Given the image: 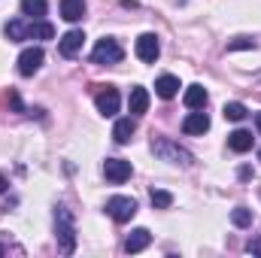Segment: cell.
Segmentation results:
<instances>
[{
    "label": "cell",
    "instance_id": "5bb4252c",
    "mask_svg": "<svg viewBox=\"0 0 261 258\" xmlns=\"http://www.w3.org/2000/svg\"><path fill=\"white\" fill-rule=\"evenodd\" d=\"M128 107H130V116H143V113L149 110V91H146L143 85H134V88H130Z\"/></svg>",
    "mask_w": 261,
    "mask_h": 258
},
{
    "label": "cell",
    "instance_id": "e0dca14e",
    "mask_svg": "<svg viewBox=\"0 0 261 258\" xmlns=\"http://www.w3.org/2000/svg\"><path fill=\"white\" fill-rule=\"evenodd\" d=\"M134 131H137V125H134V119H119L116 125H113V140L119 143V146H125V143H130V137H134Z\"/></svg>",
    "mask_w": 261,
    "mask_h": 258
},
{
    "label": "cell",
    "instance_id": "52a82bcc",
    "mask_svg": "<svg viewBox=\"0 0 261 258\" xmlns=\"http://www.w3.org/2000/svg\"><path fill=\"white\" fill-rule=\"evenodd\" d=\"M130 173H134V167L125 158H107V164H103V176L110 183H116V186H122L125 179H130Z\"/></svg>",
    "mask_w": 261,
    "mask_h": 258
},
{
    "label": "cell",
    "instance_id": "30bf717a",
    "mask_svg": "<svg viewBox=\"0 0 261 258\" xmlns=\"http://www.w3.org/2000/svg\"><path fill=\"white\" fill-rule=\"evenodd\" d=\"M155 94L164 97V100H173V97L179 94V79H176L173 73H161V76L155 79Z\"/></svg>",
    "mask_w": 261,
    "mask_h": 258
},
{
    "label": "cell",
    "instance_id": "8fae6325",
    "mask_svg": "<svg viewBox=\"0 0 261 258\" xmlns=\"http://www.w3.org/2000/svg\"><path fill=\"white\" fill-rule=\"evenodd\" d=\"M206 100H210V94H206V88L203 85H189L186 88V94H182V104L189 107V110H203L206 107Z\"/></svg>",
    "mask_w": 261,
    "mask_h": 258
},
{
    "label": "cell",
    "instance_id": "d4e9b609",
    "mask_svg": "<svg viewBox=\"0 0 261 258\" xmlns=\"http://www.w3.org/2000/svg\"><path fill=\"white\" fill-rule=\"evenodd\" d=\"M6 186H9V183H6V176H3V173H0V194L6 192Z\"/></svg>",
    "mask_w": 261,
    "mask_h": 258
},
{
    "label": "cell",
    "instance_id": "3957f363",
    "mask_svg": "<svg viewBox=\"0 0 261 258\" xmlns=\"http://www.w3.org/2000/svg\"><path fill=\"white\" fill-rule=\"evenodd\" d=\"M122 58H125V49H122L119 40H113V37L97 40V46L91 49V61H94V64H119Z\"/></svg>",
    "mask_w": 261,
    "mask_h": 258
},
{
    "label": "cell",
    "instance_id": "cb8c5ba5",
    "mask_svg": "<svg viewBox=\"0 0 261 258\" xmlns=\"http://www.w3.org/2000/svg\"><path fill=\"white\" fill-rule=\"evenodd\" d=\"M234 49H255V40H246V37H240V40L228 43V52H234Z\"/></svg>",
    "mask_w": 261,
    "mask_h": 258
},
{
    "label": "cell",
    "instance_id": "9c48e42d",
    "mask_svg": "<svg viewBox=\"0 0 261 258\" xmlns=\"http://www.w3.org/2000/svg\"><path fill=\"white\" fill-rule=\"evenodd\" d=\"M82 43H85V34H82V31H67L64 37L58 40V52H61L64 58H76V55L82 52Z\"/></svg>",
    "mask_w": 261,
    "mask_h": 258
},
{
    "label": "cell",
    "instance_id": "277c9868",
    "mask_svg": "<svg viewBox=\"0 0 261 258\" xmlns=\"http://www.w3.org/2000/svg\"><path fill=\"white\" fill-rule=\"evenodd\" d=\"M107 213L113 216V222L125 225V222H130V219L137 216V200L128 197V194H116V197L107 200Z\"/></svg>",
    "mask_w": 261,
    "mask_h": 258
},
{
    "label": "cell",
    "instance_id": "9a60e30c",
    "mask_svg": "<svg viewBox=\"0 0 261 258\" xmlns=\"http://www.w3.org/2000/svg\"><path fill=\"white\" fill-rule=\"evenodd\" d=\"M228 149L231 152H237V155H243V152H249L252 149V134L243 128H237L234 134H228Z\"/></svg>",
    "mask_w": 261,
    "mask_h": 258
},
{
    "label": "cell",
    "instance_id": "5b68a950",
    "mask_svg": "<svg viewBox=\"0 0 261 258\" xmlns=\"http://www.w3.org/2000/svg\"><path fill=\"white\" fill-rule=\"evenodd\" d=\"M94 107H97L100 116H116L119 107H122V97H119V91H116L113 85H107V88H100V91L94 94Z\"/></svg>",
    "mask_w": 261,
    "mask_h": 258
},
{
    "label": "cell",
    "instance_id": "ffe728a7",
    "mask_svg": "<svg viewBox=\"0 0 261 258\" xmlns=\"http://www.w3.org/2000/svg\"><path fill=\"white\" fill-rule=\"evenodd\" d=\"M49 9L46 0H21V15H31V18H43Z\"/></svg>",
    "mask_w": 261,
    "mask_h": 258
},
{
    "label": "cell",
    "instance_id": "d6986e66",
    "mask_svg": "<svg viewBox=\"0 0 261 258\" xmlns=\"http://www.w3.org/2000/svg\"><path fill=\"white\" fill-rule=\"evenodd\" d=\"M55 37V28L43 18H34L31 21V40H52Z\"/></svg>",
    "mask_w": 261,
    "mask_h": 258
},
{
    "label": "cell",
    "instance_id": "ba28073f",
    "mask_svg": "<svg viewBox=\"0 0 261 258\" xmlns=\"http://www.w3.org/2000/svg\"><path fill=\"white\" fill-rule=\"evenodd\" d=\"M43 58H46V55H43V49H40V46L24 49V52L18 55V73H21V76H34V73L43 67Z\"/></svg>",
    "mask_w": 261,
    "mask_h": 258
},
{
    "label": "cell",
    "instance_id": "4316f807",
    "mask_svg": "<svg viewBox=\"0 0 261 258\" xmlns=\"http://www.w3.org/2000/svg\"><path fill=\"white\" fill-rule=\"evenodd\" d=\"M0 255H3V246H0Z\"/></svg>",
    "mask_w": 261,
    "mask_h": 258
},
{
    "label": "cell",
    "instance_id": "44dd1931",
    "mask_svg": "<svg viewBox=\"0 0 261 258\" xmlns=\"http://www.w3.org/2000/svg\"><path fill=\"white\" fill-rule=\"evenodd\" d=\"M222 113H225V119H228V122H243V119L249 116V110H246L243 104H237V100L225 104V110H222Z\"/></svg>",
    "mask_w": 261,
    "mask_h": 258
},
{
    "label": "cell",
    "instance_id": "7a4b0ae2",
    "mask_svg": "<svg viewBox=\"0 0 261 258\" xmlns=\"http://www.w3.org/2000/svg\"><path fill=\"white\" fill-rule=\"evenodd\" d=\"M152 152H155L158 158H164V161H170V164H182V167H189V164L195 161L192 152L182 149V146L173 143V140H155V143H152Z\"/></svg>",
    "mask_w": 261,
    "mask_h": 258
},
{
    "label": "cell",
    "instance_id": "7402d4cb",
    "mask_svg": "<svg viewBox=\"0 0 261 258\" xmlns=\"http://www.w3.org/2000/svg\"><path fill=\"white\" fill-rule=\"evenodd\" d=\"M231 222H234L237 228H249V225H252V210H249V207H237V210L231 213Z\"/></svg>",
    "mask_w": 261,
    "mask_h": 258
},
{
    "label": "cell",
    "instance_id": "7c38bea8",
    "mask_svg": "<svg viewBox=\"0 0 261 258\" xmlns=\"http://www.w3.org/2000/svg\"><path fill=\"white\" fill-rule=\"evenodd\" d=\"M182 131H186V134H206V131H210V116H206L203 110L189 113L186 122H182Z\"/></svg>",
    "mask_w": 261,
    "mask_h": 258
},
{
    "label": "cell",
    "instance_id": "6da1fadb",
    "mask_svg": "<svg viewBox=\"0 0 261 258\" xmlns=\"http://www.w3.org/2000/svg\"><path fill=\"white\" fill-rule=\"evenodd\" d=\"M55 237H58V249L64 255H73L76 249V225H73V216L67 207L55 210Z\"/></svg>",
    "mask_w": 261,
    "mask_h": 258
},
{
    "label": "cell",
    "instance_id": "603a6c76",
    "mask_svg": "<svg viewBox=\"0 0 261 258\" xmlns=\"http://www.w3.org/2000/svg\"><path fill=\"white\" fill-rule=\"evenodd\" d=\"M173 203V194L170 192H164V189H152V207L155 210H167Z\"/></svg>",
    "mask_w": 261,
    "mask_h": 258
},
{
    "label": "cell",
    "instance_id": "4fadbf2b",
    "mask_svg": "<svg viewBox=\"0 0 261 258\" xmlns=\"http://www.w3.org/2000/svg\"><path fill=\"white\" fill-rule=\"evenodd\" d=\"M152 243V234H149V228H137V231H130L128 240H125V252H143L146 246Z\"/></svg>",
    "mask_w": 261,
    "mask_h": 258
},
{
    "label": "cell",
    "instance_id": "2e32d148",
    "mask_svg": "<svg viewBox=\"0 0 261 258\" xmlns=\"http://www.w3.org/2000/svg\"><path fill=\"white\" fill-rule=\"evenodd\" d=\"M61 18L64 21H82L85 18V0H61Z\"/></svg>",
    "mask_w": 261,
    "mask_h": 258
},
{
    "label": "cell",
    "instance_id": "8992f818",
    "mask_svg": "<svg viewBox=\"0 0 261 258\" xmlns=\"http://www.w3.org/2000/svg\"><path fill=\"white\" fill-rule=\"evenodd\" d=\"M134 52H137V58H140V61L155 64V61H158V55H161V43H158V37H155V34H143V37L137 40Z\"/></svg>",
    "mask_w": 261,
    "mask_h": 258
},
{
    "label": "cell",
    "instance_id": "ac0fdd59",
    "mask_svg": "<svg viewBox=\"0 0 261 258\" xmlns=\"http://www.w3.org/2000/svg\"><path fill=\"white\" fill-rule=\"evenodd\" d=\"M6 37L12 40V43H21V40H31V21H21V18H15V21H9L6 28Z\"/></svg>",
    "mask_w": 261,
    "mask_h": 258
},
{
    "label": "cell",
    "instance_id": "83f0119b",
    "mask_svg": "<svg viewBox=\"0 0 261 258\" xmlns=\"http://www.w3.org/2000/svg\"><path fill=\"white\" fill-rule=\"evenodd\" d=\"M258 158H261V149H258Z\"/></svg>",
    "mask_w": 261,
    "mask_h": 258
},
{
    "label": "cell",
    "instance_id": "484cf974",
    "mask_svg": "<svg viewBox=\"0 0 261 258\" xmlns=\"http://www.w3.org/2000/svg\"><path fill=\"white\" fill-rule=\"evenodd\" d=\"M255 128H258V134H261V113H255Z\"/></svg>",
    "mask_w": 261,
    "mask_h": 258
}]
</instances>
